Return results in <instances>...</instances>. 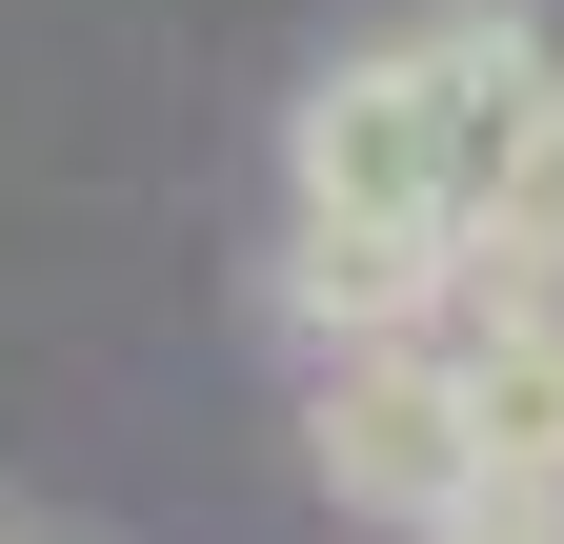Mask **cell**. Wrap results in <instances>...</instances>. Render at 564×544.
Segmentation results:
<instances>
[{"label": "cell", "instance_id": "1", "mask_svg": "<svg viewBox=\"0 0 564 544\" xmlns=\"http://www.w3.org/2000/svg\"><path fill=\"white\" fill-rule=\"evenodd\" d=\"M544 61H564V41L524 21V0H444V21L323 61L303 121H282V202H303V222H364V242H403V262H444Z\"/></svg>", "mask_w": 564, "mask_h": 544}, {"label": "cell", "instance_id": "2", "mask_svg": "<svg viewBox=\"0 0 564 544\" xmlns=\"http://www.w3.org/2000/svg\"><path fill=\"white\" fill-rule=\"evenodd\" d=\"M303 464H323V504H364V524H423L444 485H484V464H464V403H444V363H423V323L323 344V383H303Z\"/></svg>", "mask_w": 564, "mask_h": 544}, {"label": "cell", "instance_id": "3", "mask_svg": "<svg viewBox=\"0 0 564 544\" xmlns=\"http://www.w3.org/2000/svg\"><path fill=\"white\" fill-rule=\"evenodd\" d=\"M423 363L484 485H564V283H423Z\"/></svg>", "mask_w": 564, "mask_h": 544}, {"label": "cell", "instance_id": "4", "mask_svg": "<svg viewBox=\"0 0 564 544\" xmlns=\"http://www.w3.org/2000/svg\"><path fill=\"white\" fill-rule=\"evenodd\" d=\"M444 283H564V61L524 81V121H505V162H484V202H464V242H444Z\"/></svg>", "mask_w": 564, "mask_h": 544}, {"label": "cell", "instance_id": "5", "mask_svg": "<svg viewBox=\"0 0 564 544\" xmlns=\"http://www.w3.org/2000/svg\"><path fill=\"white\" fill-rule=\"evenodd\" d=\"M423 283H444V262H403V242L282 202V323H303V344H383V323H423Z\"/></svg>", "mask_w": 564, "mask_h": 544}, {"label": "cell", "instance_id": "6", "mask_svg": "<svg viewBox=\"0 0 564 544\" xmlns=\"http://www.w3.org/2000/svg\"><path fill=\"white\" fill-rule=\"evenodd\" d=\"M403 544H564V485H444Z\"/></svg>", "mask_w": 564, "mask_h": 544}]
</instances>
